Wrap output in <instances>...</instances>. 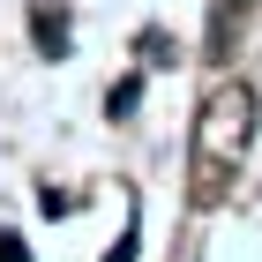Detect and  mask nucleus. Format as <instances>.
Here are the masks:
<instances>
[{
    "label": "nucleus",
    "instance_id": "1",
    "mask_svg": "<svg viewBox=\"0 0 262 262\" xmlns=\"http://www.w3.org/2000/svg\"><path fill=\"white\" fill-rule=\"evenodd\" d=\"M247 135H255V98H247V82H217L210 105H202V158L210 165L240 158Z\"/></svg>",
    "mask_w": 262,
    "mask_h": 262
},
{
    "label": "nucleus",
    "instance_id": "2",
    "mask_svg": "<svg viewBox=\"0 0 262 262\" xmlns=\"http://www.w3.org/2000/svg\"><path fill=\"white\" fill-rule=\"evenodd\" d=\"M30 30H38V53H68V15L53 8V0L30 8Z\"/></svg>",
    "mask_w": 262,
    "mask_h": 262
},
{
    "label": "nucleus",
    "instance_id": "3",
    "mask_svg": "<svg viewBox=\"0 0 262 262\" xmlns=\"http://www.w3.org/2000/svg\"><path fill=\"white\" fill-rule=\"evenodd\" d=\"M135 98H142V82L127 75V82H113V98H105V113H113V120H120V113H135Z\"/></svg>",
    "mask_w": 262,
    "mask_h": 262
},
{
    "label": "nucleus",
    "instance_id": "4",
    "mask_svg": "<svg viewBox=\"0 0 262 262\" xmlns=\"http://www.w3.org/2000/svg\"><path fill=\"white\" fill-rule=\"evenodd\" d=\"M0 262H30V247H23L15 232H0Z\"/></svg>",
    "mask_w": 262,
    "mask_h": 262
}]
</instances>
